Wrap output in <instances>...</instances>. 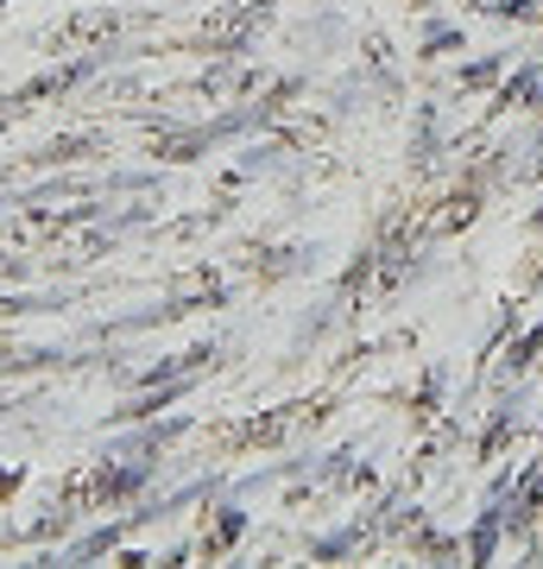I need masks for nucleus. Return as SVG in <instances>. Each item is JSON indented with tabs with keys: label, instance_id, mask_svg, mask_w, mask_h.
Returning a JSON list of instances; mask_svg holds the SVG:
<instances>
[{
	"label": "nucleus",
	"instance_id": "obj_1",
	"mask_svg": "<svg viewBox=\"0 0 543 569\" xmlns=\"http://www.w3.org/2000/svg\"><path fill=\"white\" fill-rule=\"evenodd\" d=\"M537 512H543V456L524 468L519 481H512V493H505V531H524Z\"/></svg>",
	"mask_w": 543,
	"mask_h": 569
},
{
	"label": "nucleus",
	"instance_id": "obj_2",
	"mask_svg": "<svg viewBox=\"0 0 543 569\" xmlns=\"http://www.w3.org/2000/svg\"><path fill=\"white\" fill-rule=\"evenodd\" d=\"M500 114H512V108H543V63L537 58H524L512 77H505V89H500Z\"/></svg>",
	"mask_w": 543,
	"mask_h": 569
},
{
	"label": "nucleus",
	"instance_id": "obj_3",
	"mask_svg": "<svg viewBox=\"0 0 543 569\" xmlns=\"http://www.w3.org/2000/svg\"><path fill=\"white\" fill-rule=\"evenodd\" d=\"M500 531H505V507L500 500H486L474 531H467V563H493L500 557Z\"/></svg>",
	"mask_w": 543,
	"mask_h": 569
},
{
	"label": "nucleus",
	"instance_id": "obj_4",
	"mask_svg": "<svg viewBox=\"0 0 543 569\" xmlns=\"http://www.w3.org/2000/svg\"><path fill=\"white\" fill-rule=\"evenodd\" d=\"M519 411H524V399H519V392H512V399H505V406L493 411V425L481 430V462H493V456H500V449H505V437H512V430L524 425Z\"/></svg>",
	"mask_w": 543,
	"mask_h": 569
},
{
	"label": "nucleus",
	"instance_id": "obj_5",
	"mask_svg": "<svg viewBox=\"0 0 543 569\" xmlns=\"http://www.w3.org/2000/svg\"><path fill=\"white\" fill-rule=\"evenodd\" d=\"M537 355H543V323H531L519 342L505 348V373H512V380H524V373L537 367Z\"/></svg>",
	"mask_w": 543,
	"mask_h": 569
},
{
	"label": "nucleus",
	"instance_id": "obj_6",
	"mask_svg": "<svg viewBox=\"0 0 543 569\" xmlns=\"http://www.w3.org/2000/svg\"><path fill=\"white\" fill-rule=\"evenodd\" d=\"M474 216H481V178H467L462 190L449 197V216H443V222H449V228H467Z\"/></svg>",
	"mask_w": 543,
	"mask_h": 569
},
{
	"label": "nucleus",
	"instance_id": "obj_7",
	"mask_svg": "<svg viewBox=\"0 0 543 569\" xmlns=\"http://www.w3.org/2000/svg\"><path fill=\"white\" fill-rule=\"evenodd\" d=\"M500 70H505V58L493 51V58H474L462 70V89H486V82H500Z\"/></svg>",
	"mask_w": 543,
	"mask_h": 569
},
{
	"label": "nucleus",
	"instance_id": "obj_8",
	"mask_svg": "<svg viewBox=\"0 0 543 569\" xmlns=\"http://www.w3.org/2000/svg\"><path fill=\"white\" fill-rule=\"evenodd\" d=\"M486 13H493V20H537V13H543V0H493Z\"/></svg>",
	"mask_w": 543,
	"mask_h": 569
},
{
	"label": "nucleus",
	"instance_id": "obj_9",
	"mask_svg": "<svg viewBox=\"0 0 543 569\" xmlns=\"http://www.w3.org/2000/svg\"><path fill=\"white\" fill-rule=\"evenodd\" d=\"M462 44V26H430V39H423V58H443Z\"/></svg>",
	"mask_w": 543,
	"mask_h": 569
},
{
	"label": "nucleus",
	"instance_id": "obj_10",
	"mask_svg": "<svg viewBox=\"0 0 543 569\" xmlns=\"http://www.w3.org/2000/svg\"><path fill=\"white\" fill-rule=\"evenodd\" d=\"M531 228H543V209H537V216H531Z\"/></svg>",
	"mask_w": 543,
	"mask_h": 569
}]
</instances>
